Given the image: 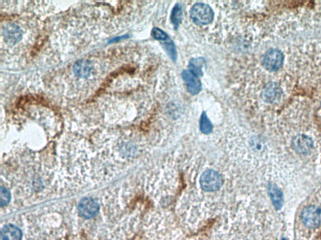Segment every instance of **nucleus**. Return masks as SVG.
I'll return each instance as SVG.
<instances>
[{
  "mask_svg": "<svg viewBox=\"0 0 321 240\" xmlns=\"http://www.w3.org/2000/svg\"><path fill=\"white\" fill-rule=\"evenodd\" d=\"M93 65L89 60H81L77 61L74 66V74L80 78L89 77L93 71Z\"/></svg>",
  "mask_w": 321,
  "mask_h": 240,
  "instance_id": "9d476101",
  "label": "nucleus"
},
{
  "mask_svg": "<svg viewBox=\"0 0 321 240\" xmlns=\"http://www.w3.org/2000/svg\"><path fill=\"white\" fill-rule=\"evenodd\" d=\"M182 18V9L180 5L177 4L172 9L171 19L172 24H173L174 27H178L179 23L181 22Z\"/></svg>",
  "mask_w": 321,
  "mask_h": 240,
  "instance_id": "4468645a",
  "label": "nucleus"
},
{
  "mask_svg": "<svg viewBox=\"0 0 321 240\" xmlns=\"http://www.w3.org/2000/svg\"><path fill=\"white\" fill-rule=\"evenodd\" d=\"M1 236L3 240H21L22 234L18 227L8 225L2 229Z\"/></svg>",
  "mask_w": 321,
  "mask_h": 240,
  "instance_id": "f8f14e48",
  "label": "nucleus"
},
{
  "mask_svg": "<svg viewBox=\"0 0 321 240\" xmlns=\"http://www.w3.org/2000/svg\"><path fill=\"white\" fill-rule=\"evenodd\" d=\"M99 206L93 199L84 198L80 201L79 205V212L85 218L94 217L99 212Z\"/></svg>",
  "mask_w": 321,
  "mask_h": 240,
  "instance_id": "0eeeda50",
  "label": "nucleus"
},
{
  "mask_svg": "<svg viewBox=\"0 0 321 240\" xmlns=\"http://www.w3.org/2000/svg\"><path fill=\"white\" fill-rule=\"evenodd\" d=\"M267 189L273 205L277 210H280L284 205L283 192L276 184L271 183L268 184Z\"/></svg>",
  "mask_w": 321,
  "mask_h": 240,
  "instance_id": "9b49d317",
  "label": "nucleus"
},
{
  "mask_svg": "<svg viewBox=\"0 0 321 240\" xmlns=\"http://www.w3.org/2000/svg\"><path fill=\"white\" fill-rule=\"evenodd\" d=\"M301 220L308 229H317L321 224V208L316 205L306 206L302 212Z\"/></svg>",
  "mask_w": 321,
  "mask_h": 240,
  "instance_id": "7ed1b4c3",
  "label": "nucleus"
},
{
  "mask_svg": "<svg viewBox=\"0 0 321 240\" xmlns=\"http://www.w3.org/2000/svg\"><path fill=\"white\" fill-rule=\"evenodd\" d=\"M182 76L191 94L196 95L200 92L202 89V83L198 76L196 75L190 70H184L182 74Z\"/></svg>",
  "mask_w": 321,
  "mask_h": 240,
  "instance_id": "6e6552de",
  "label": "nucleus"
},
{
  "mask_svg": "<svg viewBox=\"0 0 321 240\" xmlns=\"http://www.w3.org/2000/svg\"><path fill=\"white\" fill-rule=\"evenodd\" d=\"M9 198H10V196H9V193L8 190L5 188H3V187H1V206L6 205L7 203L9 202Z\"/></svg>",
  "mask_w": 321,
  "mask_h": 240,
  "instance_id": "dca6fc26",
  "label": "nucleus"
},
{
  "mask_svg": "<svg viewBox=\"0 0 321 240\" xmlns=\"http://www.w3.org/2000/svg\"><path fill=\"white\" fill-rule=\"evenodd\" d=\"M200 185L206 191L213 192L219 190L224 183L222 175L214 170H207L200 178Z\"/></svg>",
  "mask_w": 321,
  "mask_h": 240,
  "instance_id": "f03ea898",
  "label": "nucleus"
},
{
  "mask_svg": "<svg viewBox=\"0 0 321 240\" xmlns=\"http://www.w3.org/2000/svg\"><path fill=\"white\" fill-rule=\"evenodd\" d=\"M261 97L265 102L270 104L279 102L282 97L281 88L275 83H268L263 88Z\"/></svg>",
  "mask_w": 321,
  "mask_h": 240,
  "instance_id": "423d86ee",
  "label": "nucleus"
},
{
  "mask_svg": "<svg viewBox=\"0 0 321 240\" xmlns=\"http://www.w3.org/2000/svg\"><path fill=\"white\" fill-rule=\"evenodd\" d=\"M284 61L283 54L279 50H271L266 53L263 59V65L267 70L274 72L279 70Z\"/></svg>",
  "mask_w": 321,
  "mask_h": 240,
  "instance_id": "20e7f679",
  "label": "nucleus"
},
{
  "mask_svg": "<svg viewBox=\"0 0 321 240\" xmlns=\"http://www.w3.org/2000/svg\"><path fill=\"white\" fill-rule=\"evenodd\" d=\"M153 37L160 41H167L169 40L168 36L163 31L158 28H155L152 31Z\"/></svg>",
  "mask_w": 321,
  "mask_h": 240,
  "instance_id": "2eb2a0df",
  "label": "nucleus"
},
{
  "mask_svg": "<svg viewBox=\"0 0 321 240\" xmlns=\"http://www.w3.org/2000/svg\"><path fill=\"white\" fill-rule=\"evenodd\" d=\"M190 16L196 25H207L212 22L214 18V13L212 8L208 4L199 3L191 8Z\"/></svg>",
  "mask_w": 321,
  "mask_h": 240,
  "instance_id": "f257e3e1",
  "label": "nucleus"
},
{
  "mask_svg": "<svg viewBox=\"0 0 321 240\" xmlns=\"http://www.w3.org/2000/svg\"><path fill=\"white\" fill-rule=\"evenodd\" d=\"M291 144L292 148L299 155L308 154L313 150L314 147L312 138L304 134H298L294 136Z\"/></svg>",
  "mask_w": 321,
  "mask_h": 240,
  "instance_id": "39448f33",
  "label": "nucleus"
},
{
  "mask_svg": "<svg viewBox=\"0 0 321 240\" xmlns=\"http://www.w3.org/2000/svg\"><path fill=\"white\" fill-rule=\"evenodd\" d=\"M200 127L201 131L204 134H209L212 131V124L205 113L201 117Z\"/></svg>",
  "mask_w": 321,
  "mask_h": 240,
  "instance_id": "ddd939ff",
  "label": "nucleus"
},
{
  "mask_svg": "<svg viewBox=\"0 0 321 240\" xmlns=\"http://www.w3.org/2000/svg\"><path fill=\"white\" fill-rule=\"evenodd\" d=\"M3 34L6 42L10 45L16 44L22 37V32L20 28L13 23L7 24L4 26Z\"/></svg>",
  "mask_w": 321,
  "mask_h": 240,
  "instance_id": "1a4fd4ad",
  "label": "nucleus"
}]
</instances>
